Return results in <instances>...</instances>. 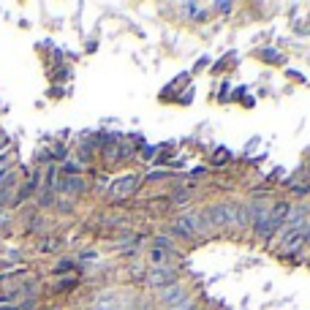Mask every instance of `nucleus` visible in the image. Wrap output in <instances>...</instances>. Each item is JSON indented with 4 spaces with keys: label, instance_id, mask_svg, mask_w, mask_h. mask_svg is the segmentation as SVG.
<instances>
[{
    "label": "nucleus",
    "instance_id": "obj_6",
    "mask_svg": "<svg viewBox=\"0 0 310 310\" xmlns=\"http://www.w3.org/2000/svg\"><path fill=\"white\" fill-rule=\"evenodd\" d=\"M182 11H188V17L199 19V17H204V14H207V8L199 6V3H185V6H182Z\"/></svg>",
    "mask_w": 310,
    "mask_h": 310
},
{
    "label": "nucleus",
    "instance_id": "obj_5",
    "mask_svg": "<svg viewBox=\"0 0 310 310\" xmlns=\"http://www.w3.org/2000/svg\"><path fill=\"white\" fill-rule=\"evenodd\" d=\"M60 191H68V193L82 191V180H79V177H63V180H60Z\"/></svg>",
    "mask_w": 310,
    "mask_h": 310
},
{
    "label": "nucleus",
    "instance_id": "obj_1",
    "mask_svg": "<svg viewBox=\"0 0 310 310\" xmlns=\"http://www.w3.org/2000/svg\"><path fill=\"white\" fill-rule=\"evenodd\" d=\"M204 228H210V218H204L201 212H185V215L177 218V223H174V231L182 237L204 234Z\"/></svg>",
    "mask_w": 310,
    "mask_h": 310
},
{
    "label": "nucleus",
    "instance_id": "obj_2",
    "mask_svg": "<svg viewBox=\"0 0 310 310\" xmlns=\"http://www.w3.org/2000/svg\"><path fill=\"white\" fill-rule=\"evenodd\" d=\"M210 226H237V207L231 204H218L207 212Z\"/></svg>",
    "mask_w": 310,
    "mask_h": 310
},
{
    "label": "nucleus",
    "instance_id": "obj_4",
    "mask_svg": "<svg viewBox=\"0 0 310 310\" xmlns=\"http://www.w3.org/2000/svg\"><path fill=\"white\" fill-rule=\"evenodd\" d=\"M134 185H136V177H123V180H117L112 185V196H128L134 191Z\"/></svg>",
    "mask_w": 310,
    "mask_h": 310
},
{
    "label": "nucleus",
    "instance_id": "obj_3",
    "mask_svg": "<svg viewBox=\"0 0 310 310\" xmlns=\"http://www.w3.org/2000/svg\"><path fill=\"white\" fill-rule=\"evenodd\" d=\"M150 281L152 283H155V286H171V283H174V269H171V267H166V264H164V267H155V269H152V275H150Z\"/></svg>",
    "mask_w": 310,
    "mask_h": 310
}]
</instances>
